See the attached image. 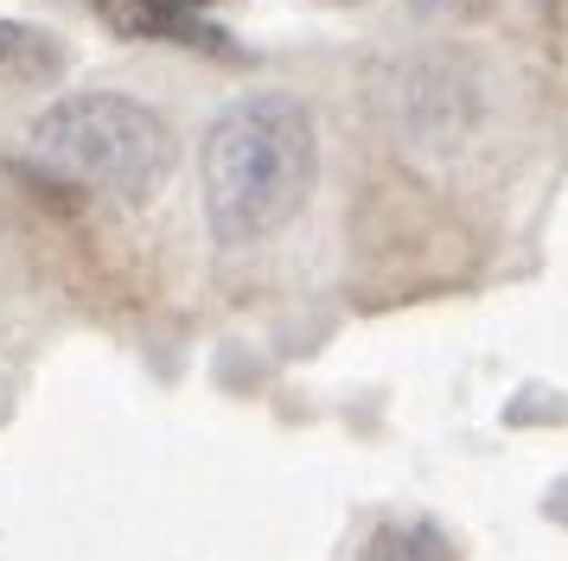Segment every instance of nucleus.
I'll use <instances>...</instances> for the list:
<instances>
[{"label": "nucleus", "mask_w": 568, "mask_h": 561, "mask_svg": "<svg viewBox=\"0 0 568 561\" xmlns=\"http://www.w3.org/2000/svg\"><path fill=\"white\" fill-rule=\"evenodd\" d=\"M320 134L301 96L256 90L217 109L199 141V192L217 249H256L313 204Z\"/></svg>", "instance_id": "obj_1"}, {"label": "nucleus", "mask_w": 568, "mask_h": 561, "mask_svg": "<svg viewBox=\"0 0 568 561\" xmlns=\"http://www.w3.org/2000/svg\"><path fill=\"white\" fill-rule=\"evenodd\" d=\"M27 147L45 173L97 198L148 204L180 166V134L154 102L122 90H78L27 128Z\"/></svg>", "instance_id": "obj_2"}, {"label": "nucleus", "mask_w": 568, "mask_h": 561, "mask_svg": "<svg viewBox=\"0 0 568 561\" xmlns=\"http://www.w3.org/2000/svg\"><path fill=\"white\" fill-rule=\"evenodd\" d=\"M71 64V45L32 20H0V90H32V83H58Z\"/></svg>", "instance_id": "obj_3"}, {"label": "nucleus", "mask_w": 568, "mask_h": 561, "mask_svg": "<svg viewBox=\"0 0 568 561\" xmlns=\"http://www.w3.org/2000/svg\"><path fill=\"white\" fill-rule=\"evenodd\" d=\"M103 20L115 32H141V39H180V45H205V51H231V39L205 26L199 13H180L166 0H103Z\"/></svg>", "instance_id": "obj_4"}, {"label": "nucleus", "mask_w": 568, "mask_h": 561, "mask_svg": "<svg viewBox=\"0 0 568 561\" xmlns=\"http://www.w3.org/2000/svg\"><path fill=\"white\" fill-rule=\"evenodd\" d=\"M166 7H180V13H205L211 0H166Z\"/></svg>", "instance_id": "obj_5"}]
</instances>
